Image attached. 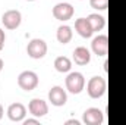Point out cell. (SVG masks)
<instances>
[{
  "instance_id": "obj_1",
  "label": "cell",
  "mask_w": 126,
  "mask_h": 125,
  "mask_svg": "<svg viewBox=\"0 0 126 125\" xmlns=\"http://www.w3.org/2000/svg\"><path fill=\"white\" fill-rule=\"evenodd\" d=\"M107 90V83L103 77H93L90 78L88 84H87V91H88V96L91 99H100L103 97L104 93Z\"/></svg>"
},
{
  "instance_id": "obj_2",
  "label": "cell",
  "mask_w": 126,
  "mask_h": 125,
  "mask_svg": "<svg viewBox=\"0 0 126 125\" xmlns=\"http://www.w3.org/2000/svg\"><path fill=\"white\" fill-rule=\"evenodd\" d=\"M66 88L72 94H79L85 87V78L81 72H70L66 77Z\"/></svg>"
},
{
  "instance_id": "obj_3",
  "label": "cell",
  "mask_w": 126,
  "mask_h": 125,
  "mask_svg": "<svg viewBox=\"0 0 126 125\" xmlns=\"http://www.w3.org/2000/svg\"><path fill=\"white\" fill-rule=\"evenodd\" d=\"M27 53L32 59H43L47 55V43L41 38H34L27 46Z\"/></svg>"
},
{
  "instance_id": "obj_4",
  "label": "cell",
  "mask_w": 126,
  "mask_h": 125,
  "mask_svg": "<svg viewBox=\"0 0 126 125\" xmlns=\"http://www.w3.org/2000/svg\"><path fill=\"white\" fill-rule=\"evenodd\" d=\"M18 85L25 90V91H32L38 85V75L34 71H24L18 77Z\"/></svg>"
},
{
  "instance_id": "obj_5",
  "label": "cell",
  "mask_w": 126,
  "mask_h": 125,
  "mask_svg": "<svg viewBox=\"0 0 126 125\" xmlns=\"http://www.w3.org/2000/svg\"><path fill=\"white\" fill-rule=\"evenodd\" d=\"M1 22H3L4 28H7V30H16L21 25V22H22V15L16 9H9V10H6L3 13Z\"/></svg>"
},
{
  "instance_id": "obj_6",
  "label": "cell",
  "mask_w": 126,
  "mask_h": 125,
  "mask_svg": "<svg viewBox=\"0 0 126 125\" xmlns=\"http://www.w3.org/2000/svg\"><path fill=\"white\" fill-rule=\"evenodd\" d=\"M82 121L85 125H101L104 121V115L98 107H88L82 115Z\"/></svg>"
},
{
  "instance_id": "obj_7",
  "label": "cell",
  "mask_w": 126,
  "mask_h": 125,
  "mask_svg": "<svg viewBox=\"0 0 126 125\" xmlns=\"http://www.w3.org/2000/svg\"><path fill=\"white\" fill-rule=\"evenodd\" d=\"M75 10L70 3H57L53 7V16L59 21H69L73 16Z\"/></svg>"
},
{
  "instance_id": "obj_8",
  "label": "cell",
  "mask_w": 126,
  "mask_h": 125,
  "mask_svg": "<svg viewBox=\"0 0 126 125\" xmlns=\"http://www.w3.org/2000/svg\"><path fill=\"white\" fill-rule=\"evenodd\" d=\"M28 110L32 116L41 118V116H46L48 113V104L43 99H32L28 104Z\"/></svg>"
},
{
  "instance_id": "obj_9",
  "label": "cell",
  "mask_w": 126,
  "mask_h": 125,
  "mask_svg": "<svg viewBox=\"0 0 126 125\" xmlns=\"http://www.w3.org/2000/svg\"><path fill=\"white\" fill-rule=\"evenodd\" d=\"M48 102H50L53 106H57V107L64 106L66 102H67V94H66V91L63 90L62 87L54 85V87H51V90L48 91Z\"/></svg>"
},
{
  "instance_id": "obj_10",
  "label": "cell",
  "mask_w": 126,
  "mask_h": 125,
  "mask_svg": "<svg viewBox=\"0 0 126 125\" xmlns=\"http://www.w3.org/2000/svg\"><path fill=\"white\" fill-rule=\"evenodd\" d=\"M91 49L97 56H106L107 50H109V37L107 35H97L93 43H91Z\"/></svg>"
},
{
  "instance_id": "obj_11",
  "label": "cell",
  "mask_w": 126,
  "mask_h": 125,
  "mask_svg": "<svg viewBox=\"0 0 126 125\" xmlns=\"http://www.w3.org/2000/svg\"><path fill=\"white\" fill-rule=\"evenodd\" d=\"M27 115V107L22 104V103H12L9 107H7V116L10 121L13 122H21L24 121Z\"/></svg>"
},
{
  "instance_id": "obj_12",
  "label": "cell",
  "mask_w": 126,
  "mask_h": 125,
  "mask_svg": "<svg viewBox=\"0 0 126 125\" xmlns=\"http://www.w3.org/2000/svg\"><path fill=\"white\" fill-rule=\"evenodd\" d=\"M75 30H76V32H78L81 37H84V38H90V37L94 34L93 27H91L88 18H78V19L75 21Z\"/></svg>"
},
{
  "instance_id": "obj_13",
  "label": "cell",
  "mask_w": 126,
  "mask_h": 125,
  "mask_svg": "<svg viewBox=\"0 0 126 125\" xmlns=\"http://www.w3.org/2000/svg\"><path fill=\"white\" fill-rule=\"evenodd\" d=\"M73 61L76 65L79 66H84V65H88L91 62V53L87 47L84 46H79L73 50Z\"/></svg>"
},
{
  "instance_id": "obj_14",
  "label": "cell",
  "mask_w": 126,
  "mask_h": 125,
  "mask_svg": "<svg viewBox=\"0 0 126 125\" xmlns=\"http://www.w3.org/2000/svg\"><path fill=\"white\" fill-rule=\"evenodd\" d=\"M72 35H73L72 34V28L67 27V25H60L57 28V32H56V38L62 44H67L72 40Z\"/></svg>"
},
{
  "instance_id": "obj_15",
  "label": "cell",
  "mask_w": 126,
  "mask_h": 125,
  "mask_svg": "<svg viewBox=\"0 0 126 125\" xmlns=\"http://www.w3.org/2000/svg\"><path fill=\"white\" fill-rule=\"evenodd\" d=\"M54 68L57 72H62V74H66L72 69V61L66 56H59L54 59Z\"/></svg>"
},
{
  "instance_id": "obj_16",
  "label": "cell",
  "mask_w": 126,
  "mask_h": 125,
  "mask_svg": "<svg viewBox=\"0 0 126 125\" xmlns=\"http://www.w3.org/2000/svg\"><path fill=\"white\" fill-rule=\"evenodd\" d=\"M88 21H90V24H91L94 32L101 31V30L106 27V19H104L101 15H98V13H91V15H88Z\"/></svg>"
},
{
  "instance_id": "obj_17",
  "label": "cell",
  "mask_w": 126,
  "mask_h": 125,
  "mask_svg": "<svg viewBox=\"0 0 126 125\" xmlns=\"http://www.w3.org/2000/svg\"><path fill=\"white\" fill-rule=\"evenodd\" d=\"M90 4L97 10H106L109 6V0H90Z\"/></svg>"
},
{
  "instance_id": "obj_18",
  "label": "cell",
  "mask_w": 126,
  "mask_h": 125,
  "mask_svg": "<svg viewBox=\"0 0 126 125\" xmlns=\"http://www.w3.org/2000/svg\"><path fill=\"white\" fill-rule=\"evenodd\" d=\"M4 41H6V35H4V31L0 28V52H1L3 47H4Z\"/></svg>"
},
{
  "instance_id": "obj_19",
  "label": "cell",
  "mask_w": 126,
  "mask_h": 125,
  "mask_svg": "<svg viewBox=\"0 0 126 125\" xmlns=\"http://www.w3.org/2000/svg\"><path fill=\"white\" fill-rule=\"evenodd\" d=\"M24 125H40V121L38 119H27V121H24Z\"/></svg>"
},
{
  "instance_id": "obj_20",
  "label": "cell",
  "mask_w": 126,
  "mask_h": 125,
  "mask_svg": "<svg viewBox=\"0 0 126 125\" xmlns=\"http://www.w3.org/2000/svg\"><path fill=\"white\" fill-rule=\"evenodd\" d=\"M64 124H66V125H81V122H79V121H76V119H69V121H66Z\"/></svg>"
},
{
  "instance_id": "obj_21",
  "label": "cell",
  "mask_w": 126,
  "mask_h": 125,
  "mask_svg": "<svg viewBox=\"0 0 126 125\" xmlns=\"http://www.w3.org/2000/svg\"><path fill=\"white\" fill-rule=\"evenodd\" d=\"M3 113H4V110H3V106L0 104V119L3 118Z\"/></svg>"
},
{
  "instance_id": "obj_22",
  "label": "cell",
  "mask_w": 126,
  "mask_h": 125,
  "mask_svg": "<svg viewBox=\"0 0 126 125\" xmlns=\"http://www.w3.org/2000/svg\"><path fill=\"white\" fill-rule=\"evenodd\" d=\"M3 66H4V62H3V59L0 58V72H1V69H3Z\"/></svg>"
},
{
  "instance_id": "obj_23",
  "label": "cell",
  "mask_w": 126,
  "mask_h": 125,
  "mask_svg": "<svg viewBox=\"0 0 126 125\" xmlns=\"http://www.w3.org/2000/svg\"><path fill=\"white\" fill-rule=\"evenodd\" d=\"M107 65H109V63H107V61H106V62H104V71H106V72H107Z\"/></svg>"
},
{
  "instance_id": "obj_24",
  "label": "cell",
  "mask_w": 126,
  "mask_h": 125,
  "mask_svg": "<svg viewBox=\"0 0 126 125\" xmlns=\"http://www.w3.org/2000/svg\"><path fill=\"white\" fill-rule=\"evenodd\" d=\"M28 1H34V0H28Z\"/></svg>"
}]
</instances>
